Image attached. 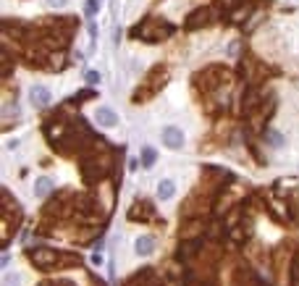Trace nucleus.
<instances>
[{"mask_svg":"<svg viewBox=\"0 0 299 286\" xmlns=\"http://www.w3.org/2000/svg\"><path fill=\"white\" fill-rule=\"evenodd\" d=\"M186 142V137L179 126H165L163 129V144L168 147V150H181Z\"/></svg>","mask_w":299,"mask_h":286,"instance_id":"1","label":"nucleus"},{"mask_svg":"<svg viewBox=\"0 0 299 286\" xmlns=\"http://www.w3.org/2000/svg\"><path fill=\"white\" fill-rule=\"evenodd\" d=\"M210 16H213L210 8H197L192 16H186V26H189V29H200L205 21H210Z\"/></svg>","mask_w":299,"mask_h":286,"instance_id":"2","label":"nucleus"},{"mask_svg":"<svg viewBox=\"0 0 299 286\" xmlns=\"http://www.w3.org/2000/svg\"><path fill=\"white\" fill-rule=\"evenodd\" d=\"M95 118H97V124H100V126H105V129H113V126L118 124V116H116V110H113V108H97Z\"/></svg>","mask_w":299,"mask_h":286,"instance_id":"3","label":"nucleus"},{"mask_svg":"<svg viewBox=\"0 0 299 286\" xmlns=\"http://www.w3.org/2000/svg\"><path fill=\"white\" fill-rule=\"evenodd\" d=\"M134 250L139 257H147V255H152L155 252V239L152 236H137V242H134Z\"/></svg>","mask_w":299,"mask_h":286,"instance_id":"4","label":"nucleus"},{"mask_svg":"<svg viewBox=\"0 0 299 286\" xmlns=\"http://www.w3.org/2000/svg\"><path fill=\"white\" fill-rule=\"evenodd\" d=\"M29 100H32V105H34V108H45V105L50 103V92L45 89V87H32Z\"/></svg>","mask_w":299,"mask_h":286,"instance_id":"5","label":"nucleus"},{"mask_svg":"<svg viewBox=\"0 0 299 286\" xmlns=\"http://www.w3.org/2000/svg\"><path fill=\"white\" fill-rule=\"evenodd\" d=\"M173 195H176V181L173 179H163L157 184V200L168 202V200H173Z\"/></svg>","mask_w":299,"mask_h":286,"instance_id":"6","label":"nucleus"},{"mask_svg":"<svg viewBox=\"0 0 299 286\" xmlns=\"http://www.w3.org/2000/svg\"><path fill=\"white\" fill-rule=\"evenodd\" d=\"M139 155H142V158H139V160H142V165H145V168L150 171V168H152V165L157 163V150H155V147H142V152H139Z\"/></svg>","mask_w":299,"mask_h":286,"instance_id":"7","label":"nucleus"},{"mask_svg":"<svg viewBox=\"0 0 299 286\" xmlns=\"http://www.w3.org/2000/svg\"><path fill=\"white\" fill-rule=\"evenodd\" d=\"M50 189H53V181H50V179H40V181L34 184V195H37V197L50 195Z\"/></svg>","mask_w":299,"mask_h":286,"instance_id":"8","label":"nucleus"},{"mask_svg":"<svg viewBox=\"0 0 299 286\" xmlns=\"http://www.w3.org/2000/svg\"><path fill=\"white\" fill-rule=\"evenodd\" d=\"M24 279H21V273H5V279H3V286H21Z\"/></svg>","mask_w":299,"mask_h":286,"instance_id":"9","label":"nucleus"},{"mask_svg":"<svg viewBox=\"0 0 299 286\" xmlns=\"http://www.w3.org/2000/svg\"><path fill=\"white\" fill-rule=\"evenodd\" d=\"M268 142H270V144H276V147H281V144H284V140H281V137H278V132H270Z\"/></svg>","mask_w":299,"mask_h":286,"instance_id":"10","label":"nucleus"},{"mask_svg":"<svg viewBox=\"0 0 299 286\" xmlns=\"http://www.w3.org/2000/svg\"><path fill=\"white\" fill-rule=\"evenodd\" d=\"M97 13V0H87V16H95Z\"/></svg>","mask_w":299,"mask_h":286,"instance_id":"11","label":"nucleus"},{"mask_svg":"<svg viewBox=\"0 0 299 286\" xmlns=\"http://www.w3.org/2000/svg\"><path fill=\"white\" fill-rule=\"evenodd\" d=\"M92 265H102V257L95 252V255H92Z\"/></svg>","mask_w":299,"mask_h":286,"instance_id":"12","label":"nucleus"},{"mask_svg":"<svg viewBox=\"0 0 299 286\" xmlns=\"http://www.w3.org/2000/svg\"><path fill=\"white\" fill-rule=\"evenodd\" d=\"M50 5H55V8H63V5H66V0H50Z\"/></svg>","mask_w":299,"mask_h":286,"instance_id":"13","label":"nucleus"}]
</instances>
